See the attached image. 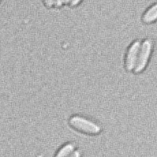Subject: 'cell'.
Segmentation results:
<instances>
[{
    "label": "cell",
    "mask_w": 157,
    "mask_h": 157,
    "mask_svg": "<svg viewBox=\"0 0 157 157\" xmlns=\"http://www.w3.org/2000/svg\"><path fill=\"white\" fill-rule=\"evenodd\" d=\"M143 23L146 25L154 24L157 21V3L150 6L143 14Z\"/></svg>",
    "instance_id": "4"
},
{
    "label": "cell",
    "mask_w": 157,
    "mask_h": 157,
    "mask_svg": "<svg viewBox=\"0 0 157 157\" xmlns=\"http://www.w3.org/2000/svg\"><path fill=\"white\" fill-rule=\"evenodd\" d=\"M70 2H71V0H63V4H67L69 2L70 3Z\"/></svg>",
    "instance_id": "10"
},
{
    "label": "cell",
    "mask_w": 157,
    "mask_h": 157,
    "mask_svg": "<svg viewBox=\"0 0 157 157\" xmlns=\"http://www.w3.org/2000/svg\"><path fill=\"white\" fill-rule=\"evenodd\" d=\"M153 49L154 42L150 38H146L141 42L138 60H137V66L135 67L133 72L136 74H140L144 72L149 63Z\"/></svg>",
    "instance_id": "2"
},
{
    "label": "cell",
    "mask_w": 157,
    "mask_h": 157,
    "mask_svg": "<svg viewBox=\"0 0 157 157\" xmlns=\"http://www.w3.org/2000/svg\"><path fill=\"white\" fill-rule=\"evenodd\" d=\"M44 3L48 7H52L55 5V0H44Z\"/></svg>",
    "instance_id": "7"
},
{
    "label": "cell",
    "mask_w": 157,
    "mask_h": 157,
    "mask_svg": "<svg viewBox=\"0 0 157 157\" xmlns=\"http://www.w3.org/2000/svg\"><path fill=\"white\" fill-rule=\"evenodd\" d=\"M82 0H71L70 2V6H75L77 5H78V3H80Z\"/></svg>",
    "instance_id": "9"
},
{
    "label": "cell",
    "mask_w": 157,
    "mask_h": 157,
    "mask_svg": "<svg viewBox=\"0 0 157 157\" xmlns=\"http://www.w3.org/2000/svg\"><path fill=\"white\" fill-rule=\"evenodd\" d=\"M63 4V0H55V6L60 7Z\"/></svg>",
    "instance_id": "8"
},
{
    "label": "cell",
    "mask_w": 157,
    "mask_h": 157,
    "mask_svg": "<svg viewBox=\"0 0 157 157\" xmlns=\"http://www.w3.org/2000/svg\"><path fill=\"white\" fill-rule=\"evenodd\" d=\"M75 150V144L74 143H67L58 150L54 157H69Z\"/></svg>",
    "instance_id": "5"
},
{
    "label": "cell",
    "mask_w": 157,
    "mask_h": 157,
    "mask_svg": "<svg viewBox=\"0 0 157 157\" xmlns=\"http://www.w3.org/2000/svg\"><path fill=\"white\" fill-rule=\"evenodd\" d=\"M69 122L71 127L85 134L98 135L102 132V127L99 124L81 115H74Z\"/></svg>",
    "instance_id": "1"
},
{
    "label": "cell",
    "mask_w": 157,
    "mask_h": 157,
    "mask_svg": "<svg viewBox=\"0 0 157 157\" xmlns=\"http://www.w3.org/2000/svg\"><path fill=\"white\" fill-rule=\"evenodd\" d=\"M69 157H82V152H81V151L78 149H76L75 151L73 152L71 155H70Z\"/></svg>",
    "instance_id": "6"
},
{
    "label": "cell",
    "mask_w": 157,
    "mask_h": 157,
    "mask_svg": "<svg viewBox=\"0 0 157 157\" xmlns=\"http://www.w3.org/2000/svg\"><path fill=\"white\" fill-rule=\"evenodd\" d=\"M141 41L136 40L132 43L126 52V59H125V67L128 72L134 71L138 60L139 53H140Z\"/></svg>",
    "instance_id": "3"
}]
</instances>
